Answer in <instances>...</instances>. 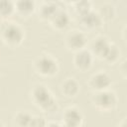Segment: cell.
Returning a JSON list of instances; mask_svg holds the SVG:
<instances>
[{
    "mask_svg": "<svg viewBox=\"0 0 127 127\" xmlns=\"http://www.w3.org/2000/svg\"><path fill=\"white\" fill-rule=\"evenodd\" d=\"M98 12V14L100 15V17L102 18L103 22L104 21H110L113 20L116 16V9L115 6L112 4H108L105 3L103 5L100 6V8L98 10H96Z\"/></svg>",
    "mask_w": 127,
    "mask_h": 127,
    "instance_id": "e0dca14e",
    "label": "cell"
},
{
    "mask_svg": "<svg viewBox=\"0 0 127 127\" xmlns=\"http://www.w3.org/2000/svg\"><path fill=\"white\" fill-rule=\"evenodd\" d=\"M0 127H6V126H5V125H4V124H3V123L0 121Z\"/></svg>",
    "mask_w": 127,
    "mask_h": 127,
    "instance_id": "484cf974",
    "label": "cell"
},
{
    "mask_svg": "<svg viewBox=\"0 0 127 127\" xmlns=\"http://www.w3.org/2000/svg\"><path fill=\"white\" fill-rule=\"evenodd\" d=\"M75 13L78 16H81L85 13H87L88 11L92 10V3L90 1H86V0H82V1H75L71 3Z\"/></svg>",
    "mask_w": 127,
    "mask_h": 127,
    "instance_id": "d6986e66",
    "label": "cell"
},
{
    "mask_svg": "<svg viewBox=\"0 0 127 127\" xmlns=\"http://www.w3.org/2000/svg\"><path fill=\"white\" fill-rule=\"evenodd\" d=\"M33 115L27 110H20L14 114L12 123L14 127H30Z\"/></svg>",
    "mask_w": 127,
    "mask_h": 127,
    "instance_id": "2e32d148",
    "label": "cell"
},
{
    "mask_svg": "<svg viewBox=\"0 0 127 127\" xmlns=\"http://www.w3.org/2000/svg\"><path fill=\"white\" fill-rule=\"evenodd\" d=\"M91 103L95 109L100 112H111L118 105V97L111 89L93 92Z\"/></svg>",
    "mask_w": 127,
    "mask_h": 127,
    "instance_id": "277c9868",
    "label": "cell"
},
{
    "mask_svg": "<svg viewBox=\"0 0 127 127\" xmlns=\"http://www.w3.org/2000/svg\"><path fill=\"white\" fill-rule=\"evenodd\" d=\"M126 30H127V27L124 26L123 29H122V39L124 42H126V37H125V34H126Z\"/></svg>",
    "mask_w": 127,
    "mask_h": 127,
    "instance_id": "cb8c5ba5",
    "label": "cell"
},
{
    "mask_svg": "<svg viewBox=\"0 0 127 127\" xmlns=\"http://www.w3.org/2000/svg\"><path fill=\"white\" fill-rule=\"evenodd\" d=\"M112 42L109 40V38L105 35H97L95 36L90 44H89V52L92 54L93 57L101 60L108 50L110 44Z\"/></svg>",
    "mask_w": 127,
    "mask_h": 127,
    "instance_id": "ba28073f",
    "label": "cell"
},
{
    "mask_svg": "<svg viewBox=\"0 0 127 127\" xmlns=\"http://www.w3.org/2000/svg\"><path fill=\"white\" fill-rule=\"evenodd\" d=\"M50 26L59 32L65 31L70 25V16L69 14L63 8H61L49 21Z\"/></svg>",
    "mask_w": 127,
    "mask_h": 127,
    "instance_id": "8fae6325",
    "label": "cell"
},
{
    "mask_svg": "<svg viewBox=\"0 0 127 127\" xmlns=\"http://www.w3.org/2000/svg\"><path fill=\"white\" fill-rule=\"evenodd\" d=\"M48 124L47 119L41 115H33L30 127H46Z\"/></svg>",
    "mask_w": 127,
    "mask_h": 127,
    "instance_id": "ffe728a7",
    "label": "cell"
},
{
    "mask_svg": "<svg viewBox=\"0 0 127 127\" xmlns=\"http://www.w3.org/2000/svg\"><path fill=\"white\" fill-rule=\"evenodd\" d=\"M35 72L43 77H53L58 74L60 66L56 58L50 54H41L33 62Z\"/></svg>",
    "mask_w": 127,
    "mask_h": 127,
    "instance_id": "3957f363",
    "label": "cell"
},
{
    "mask_svg": "<svg viewBox=\"0 0 127 127\" xmlns=\"http://www.w3.org/2000/svg\"><path fill=\"white\" fill-rule=\"evenodd\" d=\"M83 122V114L79 108L75 106H68L63 113V124L80 127Z\"/></svg>",
    "mask_w": 127,
    "mask_h": 127,
    "instance_id": "30bf717a",
    "label": "cell"
},
{
    "mask_svg": "<svg viewBox=\"0 0 127 127\" xmlns=\"http://www.w3.org/2000/svg\"><path fill=\"white\" fill-rule=\"evenodd\" d=\"M62 127H74V126H69V125H64V124H62Z\"/></svg>",
    "mask_w": 127,
    "mask_h": 127,
    "instance_id": "d4e9b609",
    "label": "cell"
},
{
    "mask_svg": "<svg viewBox=\"0 0 127 127\" xmlns=\"http://www.w3.org/2000/svg\"><path fill=\"white\" fill-rule=\"evenodd\" d=\"M60 91L66 98H74L80 91V85L74 77H66L61 82Z\"/></svg>",
    "mask_w": 127,
    "mask_h": 127,
    "instance_id": "7c38bea8",
    "label": "cell"
},
{
    "mask_svg": "<svg viewBox=\"0 0 127 127\" xmlns=\"http://www.w3.org/2000/svg\"><path fill=\"white\" fill-rule=\"evenodd\" d=\"M60 9H61V7L58 5V3L53 2V1H44V2L40 3V5L37 7L36 11L38 13L39 18L42 21L49 22Z\"/></svg>",
    "mask_w": 127,
    "mask_h": 127,
    "instance_id": "4fadbf2b",
    "label": "cell"
},
{
    "mask_svg": "<svg viewBox=\"0 0 127 127\" xmlns=\"http://www.w3.org/2000/svg\"><path fill=\"white\" fill-rule=\"evenodd\" d=\"M15 13L14 2L9 0H0V18L3 20L8 19Z\"/></svg>",
    "mask_w": 127,
    "mask_h": 127,
    "instance_id": "ac0fdd59",
    "label": "cell"
},
{
    "mask_svg": "<svg viewBox=\"0 0 127 127\" xmlns=\"http://www.w3.org/2000/svg\"><path fill=\"white\" fill-rule=\"evenodd\" d=\"M46 127H62V124H60L59 122H56V121H50V122H48Z\"/></svg>",
    "mask_w": 127,
    "mask_h": 127,
    "instance_id": "7402d4cb",
    "label": "cell"
},
{
    "mask_svg": "<svg viewBox=\"0 0 127 127\" xmlns=\"http://www.w3.org/2000/svg\"><path fill=\"white\" fill-rule=\"evenodd\" d=\"M30 98L34 105L44 113H52L58 109L56 97L45 84H35L30 91Z\"/></svg>",
    "mask_w": 127,
    "mask_h": 127,
    "instance_id": "6da1fadb",
    "label": "cell"
},
{
    "mask_svg": "<svg viewBox=\"0 0 127 127\" xmlns=\"http://www.w3.org/2000/svg\"><path fill=\"white\" fill-rule=\"evenodd\" d=\"M64 43H65V47L67 48V50L73 53H76L78 51L86 49L88 40L84 32L74 29V30L69 31L66 34Z\"/></svg>",
    "mask_w": 127,
    "mask_h": 127,
    "instance_id": "5b68a950",
    "label": "cell"
},
{
    "mask_svg": "<svg viewBox=\"0 0 127 127\" xmlns=\"http://www.w3.org/2000/svg\"><path fill=\"white\" fill-rule=\"evenodd\" d=\"M14 8L15 13L20 17L28 18L36 11L37 6L32 0H17L14 2Z\"/></svg>",
    "mask_w": 127,
    "mask_h": 127,
    "instance_id": "5bb4252c",
    "label": "cell"
},
{
    "mask_svg": "<svg viewBox=\"0 0 127 127\" xmlns=\"http://www.w3.org/2000/svg\"><path fill=\"white\" fill-rule=\"evenodd\" d=\"M94 57L87 49H83L73 54L72 64L73 66L79 71H87L91 68Z\"/></svg>",
    "mask_w": 127,
    "mask_h": 127,
    "instance_id": "52a82bcc",
    "label": "cell"
},
{
    "mask_svg": "<svg viewBox=\"0 0 127 127\" xmlns=\"http://www.w3.org/2000/svg\"><path fill=\"white\" fill-rule=\"evenodd\" d=\"M79 22L85 29L90 30V31L97 30V29L101 28L104 23L102 18L98 14V12L94 9L79 16Z\"/></svg>",
    "mask_w": 127,
    "mask_h": 127,
    "instance_id": "9c48e42d",
    "label": "cell"
},
{
    "mask_svg": "<svg viewBox=\"0 0 127 127\" xmlns=\"http://www.w3.org/2000/svg\"><path fill=\"white\" fill-rule=\"evenodd\" d=\"M0 39L7 47L17 48L23 43L25 32L19 24L6 21L0 26Z\"/></svg>",
    "mask_w": 127,
    "mask_h": 127,
    "instance_id": "7a4b0ae2",
    "label": "cell"
},
{
    "mask_svg": "<svg viewBox=\"0 0 127 127\" xmlns=\"http://www.w3.org/2000/svg\"><path fill=\"white\" fill-rule=\"evenodd\" d=\"M120 56H121V51L118 48V46L116 44H114L113 42L110 44L108 50L106 51V53L104 54L103 58L101 59V61H103L105 64H115L119 62L120 60Z\"/></svg>",
    "mask_w": 127,
    "mask_h": 127,
    "instance_id": "9a60e30c",
    "label": "cell"
},
{
    "mask_svg": "<svg viewBox=\"0 0 127 127\" xmlns=\"http://www.w3.org/2000/svg\"><path fill=\"white\" fill-rule=\"evenodd\" d=\"M87 85L93 92L103 91L110 89L112 85V78L106 71L99 70L90 75L87 80Z\"/></svg>",
    "mask_w": 127,
    "mask_h": 127,
    "instance_id": "8992f818",
    "label": "cell"
},
{
    "mask_svg": "<svg viewBox=\"0 0 127 127\" xmlns=\"http://www.w3.org/2000/svg\"><path fill=\"white\" fill-rule=\"evenodd\" d=\"M117 127H127V122H126V117H124V118H122L121 119V121L118 123V125H117Z\"/></svg>",
    "mask_w": 127,
    "mask_h": 127,
    "instance_id": "603a6c76",
    "label": "cell"
},
{
    "mask_svg": "<svg viewBox=\"0 0 127 127\" xmlns=\"http://www.w3.org/2000/svg\"><path fill=\"white\" fill-rule=\"evenodd\" d=\"M126 64H127V61L124 60V61L119 64V72H120V74H121L124 78H126V75H127V66H126Z\"/></svg>",
    "mask_w": 127,
    "mask_h": 127,
    "instance_id": "44dd1931",
    "label": "cell"
}]
</instances>
